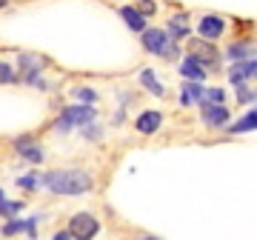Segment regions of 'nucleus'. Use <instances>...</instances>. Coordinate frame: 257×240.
<instances>
[{
  "label": "nucleus",
  "instance_id": "f257e3e1",
  "mask_svg": "<svg viewBox=\"0 0 257 240\" xmlns=\"http://www.w3.org/2000/svg\"><path fill=\"white\" fill-rule=\"evenodd\" d=\"M40 186H46L52 194H69V197H77V194H86L94 189V177L80 172V169H57V172H46L40 175Z\"/></svg>",
  "mask_w": 257,
  "mask_h": 240
},
{
  "label": "nucleus",
  "instance_id": "f03ea898",
  "mask_svg": "<svg viewBox=\"0 0 257 240\" xmlns=\"http://www.w3.org/2000/svg\"><path fill=\"white\" fill-rule=\"evenodd\" d=\"M143 46H146L149 55H163L166 60H175L177 57V46L172 43V35L166 29H146L143 32Z\"/></svg>",
  "mask_w": 257,
  "mask_h": 240
},
{
  "label": "nucleus",
  "instance_id": "7ed1b4c3",
  "mask_svg": "<svg viewBox=\"0 0 257 240\" xmlns=\"http://www.w3.org/2000/svg\"><path fill=\"white\" fill-rule=\"evenodd\" d=\"M94 120H97V111H94L92 106H69V109L55 120V129L57 132H72V129H77V126L86 129V126H92Z\"/></svg>",
  "mask_w": 257,
  "mask_h": 240
},
{
  "label": "nucleus",
  "instance_id": "20e7f679",
  "mask_svg": "<svg viewBox=\"0 0 257 240\" xmlns=\"http://www.w3.org/2000/svg\"><path fill=\"white\" fill-rule=\"evenodd\" d=\"M189 57L197 60L206 72L209 69H217V63H220V52L211 46L209 40H203V37H192L189 40Z\"/></svg>",
  "mask_w": 257,
  "mask_h": 240
},
{
  "label": "nucleus",
  "instance_id": "39448f33",
  "mask_svg": "<svg viewBox=\"0 0 257 240\" xmlns=\"http://www.w3.org/2000/svg\"><path fill=\"white\" fill-rule=\"evenodd\" d=\"M100 231V223H97V217L89 212H77L69 220V234H72L74 240H94V234Z\"/></svg>",
  "mask_w": 257,
  "mask_h": 240
},
{
  "label": "nucleus",
  "instance_id": "423d86ee",
  "mask_svg": "<svg viewBox=\"0 0 257 240\" xmlns=\"http://www.w3.org/2000/svg\"><path fill=\"white\" fill-rule=\"evenodd\" d=\"M197 32H200L203 40H217V37L226 32V20L220 18V15H203L200 23H197Z\"/></svg>",
  "mask_w": 257,
  "mask_h": 240
},
{
  "label": "nucleus",
  "instance_id": "0eeeda50",
  "mask_svg": "<svg viewBox=\"0 0 257 240\" xmlns=\"http://www.w3.org/2000/svg\"><path fill=\"white\" fill-rule=\"evenodd\" d=\"M251 77H257V57L254 60H246V63H234L229 69V83L231 86H243L246 80H251Z\"/></svg>",
  "mask_w": 257,
  "mask_h": 240
},
{
  "label": "nucleus",
  "instance_id": "6e6552de",
  "mask_svg": "<svg viewBox=\"0 0 257 240\" xmlns=\"http://www.w3.org/2000/svg\"><path fill=\"white\" fill-rule=\"evenodd\" d=\"M160 123H163V114L160 111H140L138 120H135V129L140 132V135H155L157 129H160Z\"/></svg>",
  "mask_w": 257,
  "mask_h": 240
},
{
  "label": "nucleus",
  "instance_id": "1a4fd4ad",
  "mask_svg": "<svg viewBox=\"0 0 257 240\" xmlns=\"http://www.w3.org/2000/svg\"><path fill=\"white\" fill-rule=\"evenodd\" d=\"M180 74H183V83H200V80H206V77H209V74H206V69H203L197 60H192L189 55L180 60Z\"/></svg>",
  "mask_w": 257,
  "mask_h": 240
},
{
  "label": "nucleus",
  "instance_id": "9d476101",
  "mask_svg": "<svg viewBox=\"0 0 257 240\" xmlns=\"http://www.w3.org/2000/svg\"><path fill=\"white\" fill-rule=\"evenodd\" d=\"M223 55L229 57V60H234V63H246V60H254V46H251L248 40H243V43H231Z\"/></svg>",
  "mask_w": 257,
  "mask_h": 240
},
{
  "label": "nucleus",
  "instance_id": "9b49d317",
  "mask_svg": "<svg viewBox=\"0 0 257 240\" xmlns=\"http://www.w3.org/2000/svg\"><path fill=\"white\" fill-rule=\"evenodd\" d=\"M203 109V123L206 126H223L229 123V109L226 106H200Z\"/></svg>",
  "mask_w": 257,
  "mask_h": 240
},
{
  "label": "nucleus",
  "instance_id": "f8f14e48",
  "mask_svg": "<svg viewBox=\"0 0 257 240\" xmlns=\"http://www.w3.org/2000/svg\"><path fill=\"white\" fill-rule=\"evenodd\" d=\"M120 18L126 20V26L132 29V32H140V35L146 32V18H143L135 6H120Z\"/></svg>",
  "mask_w": 257,
  "mask_h": 240
},
{
  "label": "nucleus",
  "instance_id": "ddd939ff",
  "mask_svg": "<svg viewBox=\"0 0 257 240\" xmlns=\"http://www.w3.org/2000/svg\"><path fill=\"white\" fill-rule=\"evenodd\" d=\"M15 149L26 157L29 163H35V166H37V163H43V152H40L37 146H32V138H18V140H15Z\"/></svg>",
  "mask_w": 257,
  "mask_h": 240
},
{
  "label": "nucleus",
  "instance_id": "4468645a",
  "mask_svg": "<svg viewBox=\"0 0 257 240\" xmlns=\"http://www.w3.org/2000/svg\"><path fill=\"white\" fill-rule=\"evenodd\" d=\"M166 32L172 37H189V18H186V12H175L169 18V29Z\"/></svg>",
  "mask_w": 257,
  "mask_h": 240
},
{
  "label": "nucleus",
  "instance_id": "2eb2a0df",
  "mask_svg": "<svg viewBox=\"0 0 257 240\" xmlns=\"http://www.w3.org/2000/svg\"><path fill=\"white\" fill-rule=\"evenodd\" d=\"M254 129H257V109L246 111L237 123H231V126H229L231 135H246V132H254Z\"/></svg>",
  "mask_w": 257,
  "mask_h": 240
},
{
  "label": "nucleus",
  "instance_id": "dca6fc26",
  "mask_svg": "<svg viewBox=\"0 0 257 240\" xmlns=\"http://www.w3.org/2000/svg\"><path fill=\"white\" fill-rule=\"evenodd\" d=\"M140 83L146 86L155 97H166V86L155 77V72H152V69H143V72H140Z\"/></svg>",
  "mask_w": 257,
  "mask_h": 240
},
{
  "label": "nucleus",
  "instance_id": "f3484780",
  "mask_svg": "<svg viewBox=\"0 0 257 240\" xmlns=\"http://www.w3.org/2000/svg\"><path fill=\"white\" fill-rule=\"evenodd\" d=\"M183 94L189 97L192 103H200L203 106V97H206V86L203 83H183Z\"/></svg>",
  "mask_w": 257,
  "mask_h": 240
},
{
  "label": "nucleus",
  "instance_id": "a211bd4d",
  "mask_svg": "<svg viewBox=\"0 0 257 240\" xmlns=\"http://www.w3.org/2000/svg\"><path fill=\"white\" fill-rule=\"evenodd\" d=\"M223 100H226V92H223V89H217V86H211V89H206L203 106H223Z\"/></svg>",
  "mask_w": 257,
  "mask_h": 240
},
{
  "label": "nucleus",
  "instance_id": "6ab92c4d",
  "mask_svg": "<svg viewBox=\"0 0 257 240\" xmlns=\"http://www.w3.org/2000/svg\"><path fill=\"white\" fill-rule=\"evenodd\" d=\"M74 97L80 100V106H92V103L97 100V92H94V89H77Z\"/></svg>",
  "mask_w": 257,
  "mask_h": 240
},
{
  "label": "nucleus",
  "instance_id": "aec40b11",
  "mask_svg": "<svg viewBox=\"0 0 257 240\" xmlns=\"http://www.w3.org/2000/svg\"><path fill=\"white\" fill-rule=\"evenodd\" d=\"M23 209V203H15V200H6V203L0 206V217H15V214Z\"/></svg>",
  "mask_w": 257,
  "mask_h": 240
},
{
  "label": "nucleus",
  "instance_id": "412c9836",
  "mask_svg": "<svg viewBox=\"0 0 257 240\" xmlns=\"http://www.w3.org/2000/svg\"><path fill=\"white\" fill-rule=\"evenodd\" d=\"M37 183H40V175H20V177H18V186H20V189H35Z\"/></svg>",
  "mask_w": 257,
  "mask_h": 240
},
{
  "label": "nucleus",
  "instance_id": "4be33fe9",
  "mask_svg": "<svg viewBox=\"0 0 257 240\" xmlns=\"http://www.w3.org/2000/svg\"><path fill=\"white\" fill-rule=\"evenodd\" d=\"M18 80V74L12 72L9 63H0V83H15Z\"/></svg>",
  "mask_w": 257,
  "mask_h": 240
},
{
  "label": "nucleus",
  "instance_id": "5701e85b",
  "mask_svg": "<svg viewBox=\"0 0 257 240\" xmlns=\"http://www.w3.org/2000/svg\"><path fill=\"white\" fill-rule=\"evenodd\" d=\"M15 231H26V220H12V223H6L3 234H15Z\"/></svg>",
  "mask_w": 257,
  "mask_h": 240
},
{
  "label": "nucleus",
  "instance_id": "b1692460",
  "mask_svg": "<svg viewBox=\"0 0 257 240\" xmlns=\"http://www.w3.org/2000/svg\"><path fill=\"white\" fill-rule=\"evenodd\" d=\"M155 6L157 3H152V0H143V3H138V12L143 18H149V15H155Z\"/></svg>",
  "mask_w": 257,
  "mask_h": 240
},
{
  "label": "nucleus",
  "instance_id": "393cba45",
  "mask_svg": "<svg viewBox=\"0 0 257 240\" xmlns=\"http://www.w3.org/2000/svg\"><path fill=\"white\" fill-rule=\"evenodd\" d=\"M237 94H240V97H237L240 103H248V100H251V97H254V92H248L246 86H240V89H237Z\"/></svg>",
  "mask_w": 257,
  "mask_h": 240
},
{
  "label": "nucleus",
  "instance_id": "a878e982",
  "mask_svg": "<svg viewBox=\"0 0 257 240\" xmlns=\"http://www.w3.org/2000/svg\"><path fill=\"white\" fill-rule=\"evenodd\" d=\"M83 132H86V138H94V140L100 138V129H97L94 123H92V126H86V129H83Z\"/></svg>",
  "mask_w": 257,
  "mask_h": 240
},
{
  "label": "nucleus",
  "instance_id": "bb28decb",
  "mask_svg": "<svg viewBox=\"0 0 257 240\" xmlns=\"http://www.w3.org/2000/svg\"><path fill=\"white\" fill-rule=\"evenodd\" d=\"M52 240H74V237H72V234H69V231H57V234H55V237H52Z\"/></svg>",
  "mask_w": 257,
  "mask_h": 240
},
{
  "label": "nucleus",
  "instance_id": "cd10ccee",
  "mask_svg": "<svg viewBox=\"0 0 257 240\" xmlns=\"http://www.w3.org/2000/svg\"><path fill=\"white\" fill-rule=\"evenodd\" d=\"M6 203V194H3V189H0V206Z\"/></svg>",
  "mask_w": 257,
  "mask_h": 240
},
{
  "label": "nucleus",
  "instance_id": "c85d7f7f",
  "mask_svg": "<svg viewBox=\"0 0 257 240\" xmlns=\"http://www.w3.org/2000/svg\"><path fill=\"white\" fill-rule=\"evenodd\" d=\"M143 240H160V237H143Z\"/></svg>",
  "mask_w": 257,
  "mask_h": 240
},
{
  "label": "nucleus",
  "instance_id": "c756f323",
  "mask_svg": "<svg viewBox=\"0 0 257 240\" xmlns=\"http://www.w3.org/2000/svg\"><path fill=\"white\" fill-rule=\"evenodd\" d=\"M3 6H6V3H3V0H0V9H3Z\"/></svg>",
  "mask_w": 257,
  "mask_h": 240
}]
</instances>
